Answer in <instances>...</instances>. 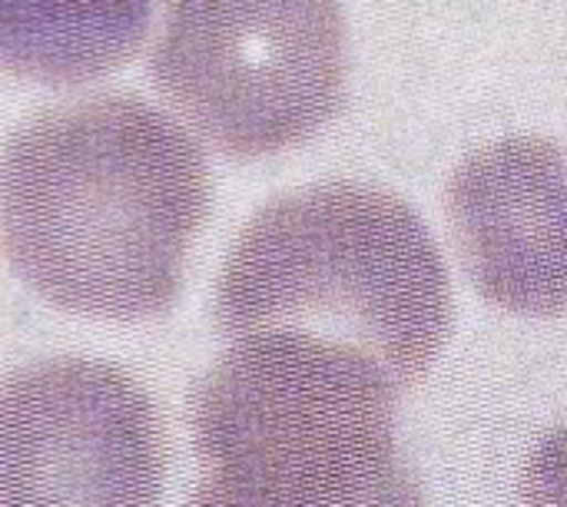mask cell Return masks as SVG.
I'll return each instance as SVG.
<instances>
[{
  "label": "cell",
  "mask_w": 567,
  "mask_h": 507,
  "mask_svg": "<svg viewBox=\"0 0 567 507\" xmlns=\"http://www.w3.org/2000/svg\"><path fill=\"white\" fill-rule=\"evenodd\" d=\"M449 226L492 306L567 312V156L551 139L508 136L472 153L449 183Z\"/></svg>",
  "instance_id": "cell-6"
},
{
  "label": "cell",
  "mask_w": 567,
  "mask_h": 507,
  "mask_svg": "<svg viewBox=\"0 0 567 507\" xmlns=\"http://www.w3.org/2000/svg\"><path fill=\"white\" fill-rule=\"evenodd\" d=\"M302 315L346 319L395 385H415L452 322L449 276L419 216L365 186H322L262 209L226 259L216 322L249 335Z\"/></svg>",
  "instance_id": "cell-3"
},
{
  "label": "cell",
  "mask_w": 567,
  "mask_h": 507,
  "mask_svg": "<svg viewBox=\"0 0 567 507\" xmlns=\"http://www.w3.org/2000/svg\"><path fill=\"white\" fill-rule=\"evenodd\" d=\"M206 209L203 153L133 96L47 110L0 156L3 256L37 296L70 312H166Z\"/></svg>",
  "instance_id": "cell-1"
},
{
  "label": "cell",
  "mask_w": 567,
  "mask_h": 507,
  "mask_svg": "<svg viewBox=\"0 0 567 507\" xmlns=\"http://www.w3.org/2000/svg\"><path fill=\"white\" fill-rule=\"evenodd\" d=\"M153 0H0V66L40 83H80L126 63Z\"/></svg>",
  "instance_id": "cell-7"
},
{
  "label": "cell",
  "mask_w": 567,
  "mask_h": 507,
  "mask_svg": "<svg viewBox=\"0 0 567 507\" xmlns=\"http://www.w3.org/2000/svg\"><path fill=\"white\" fill-rule=\"evenodd\" d=\"M163 475L159 412L120 369L53 362L0 389V505H150Z\"/></svg>",
  "instance_id": "cell-5"
},
{
  "label": "cell",
  "mask_w": 567,
  "mask_h": 507,
  "mask_svg": "<svg viewBox=\"0 0 567 507\" xmlns=\"http://www.w3.org/2000/svg\"><path fill=\"white\" fill-rule=\"evenodd\" d=\"M166 96L226 153L309 139L346 90L336 0H169L156 46Z\"/></svg>",
  "instance_id": "cell-4"
},
{
  "label": "cell",
  "mask_w": 567,
  "mask_h": 507,
  "mask_svg": "<svg viewBox=\"0 0 567 507\" xmlns=\"http://www.w3.org/2000/svg\"><path fill=\"white\" fill-rule=\"evenodd\" d=\"M392 385L352 345L249 332L196 399L203 505H352L395 495Z\"/></svg>",
  "instance_id": "cell-2"
}]
</instances>
